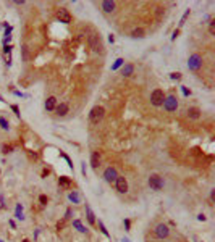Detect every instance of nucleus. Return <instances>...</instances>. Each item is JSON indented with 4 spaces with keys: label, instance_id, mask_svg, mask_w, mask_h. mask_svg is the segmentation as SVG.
Listing matches in <instances>:
<instances>
[{
    "label": "nucleus",
    "instance_id": "dca6fc26",
    "mask_svg": "<svg viewBox=\"0 0 215 242\" xmlns=\"http://www.w3.org/2000/svg\"><path fill=\"white\" fill-rule=\"evenodd\" d=\"M99 163H100V157H99V153L97 152H94L92 153V157H91V166L95 169L99 166Z\"/></svg>",
    "mask_w": 215,
    "mask_h": 242
},
{
    "label": "nucleus",
    "instance_id": "bb28decb",
    "mask_svg": "<svg viewBox=\"0 0 215 242\" xmlns=\"http://www.w3.org/2000/svg\"><path fill=\"white\" fill-rule=\"evenodd\" d=\"M188 16H189V10L186 11L184 15H183V18H181V23H180V24H184V21H186V18H188Z\"/></svg>",
    "mask_w": 215,
    "mask_h": 242
},
{
    "label": "nucleus",
    "instance_id": "393cba45",
    "mask_svg": "<svg viewBox=\"0 0 215 242\" xmlns=\"http://www.w3.org/2000/svg\"><path fill=\"white\" fill-rule=\"evenodd\" d=\"M99 228H100V231L103 232V236H109V231L105 229V226H103V223H102V221H99Z\"/></svg>",
    "mask_w": 215,
    "mask_h": 242
},
{
    "label": "nucleus",
    "instance_id": "f257e3e1",
    "mask_svg": "<svg viewBox=\"0 0 215 242\" xmlns=\"http://www.w3.org/2000/svg\"><path fill=\"white\" fill-rule=\"evenodd\" d=\"M103 116H105V110H103V107H94V108L91 110V113H89L91 124H99V123L103 120Z\"/></svg>",
    "mask_w": 215,
    "mask_h": 242
},
{
    "label": "nucleus",
    "instance_id": "aec40b11",
    "mask_svg": "<svg viewBox=\"0 0 215 242\" xmlns=\"http://www.w3.org/2000/svg\"><path fill=\"white\" fill-rule=\"evenodd\" d=\"M73 226H74V228H76V229H78L79 232H86V228H84V226L81 224V221L74 220V221H73Z\"/></svg>",
    "mask_w": 215,
    "mask_h": 242
},
{
    "label": "nucleus",
    "instance_id": "a878e982",
    "mask_svg": "<svg viewBox=\"0 0 215 242\" xmlns=\"http://www.w3.org/2000/svg\"><path fill=\"white\" fill-rule=\"evenodd\" d=\"M209 33L214 34L215 33V21H210V27H209Z\"/></svg>",
    "mask_w": 215,
    "mask_h": 242
},
{
    "label": "nucleus",
    "instance_id": "f03ea898",
    "mask_svg": "<svg viewBox=\"0 0 215 242\" xmlns=\"http://www.w3.org/2000/svg\"><path fill=\"white\" fill-rule=\"evenodd\" d=\"M89 47L95 53H102L103 52V45H102V42H100V39H99L97 34H91L89 36Z\"/></svg>",
    "mask_w": 215,
    "mask_h": 242
},
{
    "label": "nucleus",
    "instance_id": "5701e85b",
    "mask_svg": "<svg viewBox=\"0 0 215 242\" xmlns=\"http://www.w3.org/2000/svg\"><path fill=\"white\" fill-rule=\"evenodd\" d=\"M123 63H125V60H123V58H118V60L115 61V65L112 66V70H117L118 66H121V65H123Z\"/></svg>",
    "mask_w": 215,
    "mask_h": 242
},
{
    "label": "nucleus",
    "instance_id": "7c9ffc66",
    "mask_svg": "<svg viewBox=\"0 0 215 242\" xmlns=\"http://www.w3.org/2000/svg\"><path fill=\"white\" fill-rule=\"evenodd\" d=\"M210 199H212V202L215 200V189H212V192H210Z\"/></svg>",
    "mask_w": 215,
    "mask_h": 242
},
{
    "label": "nucleus",
    "instance_id": "a211bd4d",
    "mask_svg": "<svg viewBox=\"0 0 215 242\" xmlns=\"http://www.w3.org/2000/svg\"><path fill=\"white\" fill-rule=\"evenodd\" d=\"M144 34H146V31L142 29V27H136V29L131 33V36H133V37H144Z\"/></svg>",
    "mask_w": 215,
    "mask_h": 242
},
{
    "label": "nucleus",
    "instance_id": "412c9836",
    "mask_svg": "<svg viewBox=\"0 0 215 242\" xmlns=\"http://www.w3.org/2000/svg\"><path fill=\"white\" fill-rule=\"evenodd\" d=\"M68 197H70V200L73 202V204H79V194L78 192H71Z\"/></svg>",
    "mask_w": 215,
    "mask_h": 242
},
{
    "label": "nucleus",
    "instance_id": "2eb2a0df",
    "mask_svg": "<svg viewBox=\"0 0 215 242\" xmlns=\"http://www.w3.org/2000/svg\"><path fill=\"white\" fill-rule=\"evenodd\" d=\"M86 215H87V221H89V224H94L95 223V215H94L92 210H91L89 205H86Z\"/></svg>",
    "mask_w": 215,
    "mask_h": 242
},
{
    "label": "nucleus",
    "instance_id": "ddd939ff",
    "mask_svg": "<svg viewBox=\"0 0 215 242\" xmlns=\"http://www.w3.org/2000/svg\"><path fill=\"white\" fill-rule=\"evenodd\" d=\"M55 107H57V98H55V97H49L45 100V110H47V112H52V110H55Z\"/></svg>",
    "mask_w": 215,
    "mask_h": 242
},
{
    "label": "nucleus",
    "instance_id": "7ed1b4c3",
    "mask_svg": "<svg viewBox=\"0 0 215 242\" xmlns=\"http://www.w3.org/2000/svg\"><path fill=\"white\" fill-rule=\"evenodd\" d=\"M164 100H165V94L162 89H155L152 94H150V104L154 107H160L164 105Z\"/></svg>",
    "mask_w": 215,
    "mask_h": 242
},
{
    "label": "nucleus",
    "instance_id": "cd10ccee",
    "mask_svg": "<svg viewBox=\"0 0 215 242\" xmlns=\"http://www.w3.org/2000/svg\"><path fill=\"white\" fill-rule=\"evenodd\" d=\"M181 78V73H172V79H180Z\"/></svg>",
    "mask_w": 215,
    "mask_h": 242
},
{
    "label": "nucleus",
    "instance_id": "72a5a7b5",
    "mask_svg": "<svg viewBox=\"0 0 215 242\" xmlns=\"http://www.w3.org/2000/svg\"><path fill=\"white\" fill-rule=\"evenodd\" d=\"M197 218H199V221H205V216L204 215H199Z\"/></svg>",
    "mask_w": 215,
    "mask_h": 242
},
{
    "label": "nucleus",
    "instance_id": "1a4fd4ad",
    "mask_svg": "<svg viewBox=\"0 0 215 242\" xmlns=\"http://www.w3.org/2000/svg\"><path fill=\"white\" fill-rule=\"evenodd\" d=\"M57 18L60 19V23H65V24H68L71 23V13L66 8H60L57 11Z\"/></svg>",
    "mask_w": 215,
    "mask_h": 242
},
{
    "label": "nucleus",
    "instance_id": "6e6552de",
    "mask_svg": "<svg viewBox=\"0 0 215 242\" xmlns=\"http://www.w3.org/2000/svg\"><path fill=\"white\" fill-rule=\"evenodd\" d=\"M117 178H118V173H117V169H115V168H112V166L103 171V179H105L107 182H110V184L117 181Z\"/></svg>",
    "mask_w": 215,
    "mask_h": 242
},
{
    "label": "nucleus",
    "instance_id": "c85d7f7f",
    "mask_svg": "<svg viewBox=\"0 0 215 242\" xmlns=\"http://www.w3.org/2000/svg\"><path fill=\"white\" fill-rule=\"evenodd\" d=\"M39 200H41V204H44V205L47 204V197L45 195H41V197H39Z\"/></svg>",
    "mask_w": 215,
    "mask_h": 242
},
{
    "label": "nucleus",
    "instance_id": "f8f14e48",
    "mask_svg": "<svg viewBox=\"0 0 215 242\" xmlns=\"http://www.w3.org/2000/svg\"><path fill=\"white\" fill-rule=\"evenodd\" d=\"M102 10L105 11V13H112L115 10V2L112 0H105V2H102Z\"/></svg>",
    "mask_w": 215,
    "mask_h": 242
},
{
    "label": "nucleus",
    "instance_id": "2f4dec72",
    "mask_svg": "<svg viewBox=\"0 0 215 242\" xmlns=\"http://www.w3.org/2000/svg\"><path fill=\"white\" fill-rule=\"evenodd\" d=\"M181 90H183V94H184V95H189V90L186 89V87H181Z\"/></svg>",
    "mask_w": 215,
    "mask_h": 242
},
{
    "label": "nucleus",
    "instance_id": "473e14b6",
    "mask_svg": "<svg viewBox=\"0 0 215 242\" xmlns=\"http://www.w3.org/2000/svg\"><path fill=\"white\" fill-rule=\"evenodd\" d=\"M3 152H5V153H8V152H11V147H7V145H5V147H3Z\"/></svg>",
    "mask_w": 215,
    "mask_h": 242
},
{
    "label": "nucleus",
    "instance_id": "4468645a",
    "mask_svg": "<svg viewBox=\"0 0 215 242\" xmlns=\"http://www.w3.org/2000/svg\"><path fill=\"white\" fill-rule=\"evenodd\" d=\"M188 116L193 118V120H197V118L201 116V110H199L197 107H191V108H188Z\"/></svg>",
    "mask_w": 215,
    "mask_h": 242
},
{
    "label": "nucleus",
    "instance_id": "e433bc0d",
    "mask_svg": "<svg viewBox=\"0 0 215 242\" xmlns=\"http://www.w3.org/2000/svg\"><path fill=\"white\" fill-rule=\"evenodd\" d=\"M0 242H3V241H0Z\"/></svg>",
    "mask_w": 215,
    "mask_h": 242
},
{
    "label": "nucleus",
    "instance_id": "39448f33",
    "mask_svg": "<svg viewBox=\"0 0 215 242\" xmlns=\"http://www.w3.org/2000/svg\"><path fill=\"white\" fill-rule=\"evenodd\" d=\"M201 66H202V58H201V55H197V53L191 55L189 60H188V68L193 70V71H197L199 68H201Z\"/></svg>",
    "mask_w": 215,
    "mask_h": 242
},
{
    "label": "nucleus",
    "instance_id": "6ab92c4d",
    "mask_svg": "<svg viewBox=\"0 0 215 242\" xmlns=\"http://www.w3.org/2000/svg\"><path fill=\"white\" fill-rule=\"evenodd\" d=\"M134 71V66L133 65H125V68H123V76H131Z\"/></svg>",
    "mask_w": 215,
    "mask_h": 242
},
{
    "label": "nucleus",
    "instance_id": "9d476101",
    "mask_svg": "<svg viewBox=\"0 0 215 242\" xmlns=\"http://www.w3.org/2000/svg\"><path fill=\"white\" fill-rule=\"evenodd\" d=\"M170 234V229L167 224H157V228H155V236L158 237V239H165V237H168Z\"/></svg>",
    "mask_w": 215,
    "mask_h": 242
},
{
    "label": "nucleus",
    "instance_id": "0eeeda50",
    "mask_svg": "<svg viewBox=\"0 0 215 242\" xmlns=\"http://www.w3.org/2000/svg\"><path fill=\"white\" fill-rule=\"evenodd\" d=\"M115 187L120 194H126L128 192V181H126V178L123 176H118L117 181H115Z\"/></svg>",
    "mask_w": 215,
    "mask_h": 242
},
{
    "label": "nucleus",
    "instance_id": "423d86ee",
    "mask_svg": "<svg viewBox=\"0 0 215 242\" xmlns=\"http://www.w3.org/2000/svg\"><path fill=\"white\" fill-rule=\"evenodd\" d=\"M149 186L152 187L154 190H160L162 187H164V179H162L158 174H150L149 178Z\"/></svg>",
    "mask_w": 215,
    "mask_h": 242
},
{
    "label": "nucleus",
    "instance_id": "4be33fe9",
    "mask_svg": "<svg viewBox=\"0 0 215 242\" xmlns=\"http://www.w3.org/2000/svg\"><path fill=\"white\" fill-rule=\"evenodd\" d=\"M15 216L18 218V220H23V210H21V205H16V213H15Z\"/></svg>",
    "mask_w": 215,
    "mask_h": 242
},
{
    "label": "nucleus",
    "instance_id": "9b49d317",
    "mask_svg": "<svg viewBox=\"0 0 215 242\" xmlns=\"http://www.w3.org/2000/svg\"><path fill=\"white\" fill-rule=\"evenodd\" d=\"M68 110H70L68 104H60V105H57V107H55V112H57V115H58V116H65V115L68 113Z\"/></svg>",
    "mask_w": 215,
    "mask_h": 242
},
{
    "label": "nucleus",
    "instance_id": "c9c22d12",
    "mask_svg": "<svg viewBox=\"0 0 215 242\" xmlns=\"http://www.w3.org/2000/svg\"><path fill=\"white\" fill-rule=\"evenodd\" d=\"M23 242H29V241H23Z\"/></svg>",
    "mask_w": 215,
    "mask_h": 242
},
{
    "label": "nucleus",
    "instance_id": "20e7f679",
    "mask_svg": "<svg viewBox=\"0 0 215 242\" xmlns=\"http://www.w3.org/2000/svg\"><path fill=\"white\" fill-rule=\"evenodd\" d=\"M164 108L167 110V112H176L178 108V98L175 97V95H168V97H165L164 100Z\"/></svg>",
    "mask_w": 215,
    "mask_h": 242
},
{
    "label": "nucleus",
    "instance_id": "f704fd0d",
    "mask_svg": "<svg viewBox=\"0 0 215 242\" xmlns=\"http://www.w3.org/2000/svg\"><path fill=\"white\" fill-rule=\"evenodd\" d=\"M123 242H129V241L128 239H123Z\"/></svg>",
    "mask_w": 215,
    "mask_h": 242
},
{
    "label": "nucleus",
    "instance_id": "f3484780",
    "mask_svg": "<svg viewBox=\"0 0 215 242\" xmlns=\"http://www.w3.org/2000/svg\"><path fill=\"white\" fill-rule=\"evenodd\" d=\"M58 184L63 186V187H68V186H71V179L66 178V176H62L60 179H58Z\"/></svg>",
    "mask_w": 215,
    "mask_h": 242
},
{
    "label": "nucleus",
    "instance_id": "b1692460",
    "mask_svg": "<svg viewBox=\"0 0 215 242\" xmlns=\"http://www.w3.org/2000/svg\"><path fill=\"white\" fill-rule=\"evenodd\" d=\"M0 126H2L3 129H8V121H7L5 118H0Z\"/></svg>",
    "mask_w": 215,
    "mask_h": 242
},
{
    "label": "nucleus",
    "instance_id": "c756f323",
    "mask_svg": "<svg viewBox=\"0 0 215 242\" xmlns=\"http://www.w3.org/2000/svg\"><path fill=\"white\" fill-rule=\"evenodd\" d=\"M164 13H165V11H164V8H160V7H158V8H157V15H158V18H160Z\"/></svg>",
    "mask_w": 215,
    "mask_h": 242
}]
</instances>
